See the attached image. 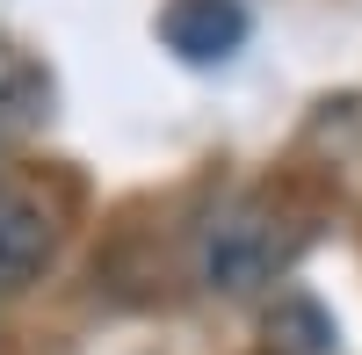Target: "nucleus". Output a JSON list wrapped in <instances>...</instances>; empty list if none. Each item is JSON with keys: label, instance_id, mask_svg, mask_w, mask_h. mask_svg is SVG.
Returning <instances> with one entry per match:
<instances>
[{"label": "nucleus", "instance_id": "f257e3e1", "mask_svg": "<svg viewBox=\"0 0 362 355\" xmlns=\"http://www.w3.org/2000/svg\"><path fill=\"white\" fill-rule=\"evenodd\" d=\"M297 247H305V225H283V211L247 203V211H232L225 225H210L203 276H210V290H261V283H276L297 261Z\"/></svg>", "mask_w": 362, "mask_h": 355}, {"label": "nucleus", "instance_id": "20e7f679", "mask_svg": "<svg viewBox=\"0 0 362 355\" xmlns=\"http://www.w3.org/2000/svg\"><path fill=\"white\" fill-rule=\"evenodd\" d=\"M268 341H276L283 355H326V341H334V319H326L312 298H283L276 312H268Z\"/></svg>", "mask_w": 362, "mask_h": 355}, {"label": "nucleus", "instance_id": "7ed1b4c3", "mask_svg": "<svg viewBox=\"0 0 362 355\" xmlns=\"http://www.w3.org/2000/svg\"><path fill=\"white\" fill-rule=\"evenodd\" d=\"M247 8L239 0H167L160 8V44L189 66H225V58L247 44Z\"/></svg>", "mask_w": 362, "mask_h": 355}, {"label": "nucleus", "instance_id": "f03ea898", "mask_svg": "<svg viewBox=\"0 0 362 355\" xmlns=\"http://www.w3.org/2000/svg\"><path fill=\"white\" fill-rule=\"evenodd\" d=\"M51 254H58V203H44V189L8 182L0 189V290H22Z\"/></svg>", "mask_w": 362, "mask_h": 355}]
</instances>
